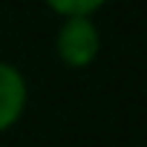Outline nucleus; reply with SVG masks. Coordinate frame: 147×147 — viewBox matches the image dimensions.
<instances>
[{
	"label": "nucleus",
	"mask_w": 147,
	"mask_h": 147,
	"mask_svg": "<svg viewBox=\"0 0 147 147\" xmlns=\"http://www.w3.org/2000/svg\"><path fill=\"white\" fill-rule=\"evenodd\" d=\"M46 3H49L52 12H58L63 18H90L107 0H46Z\"/></svg>",
	"instance_id": "3"
},
{
	"label": "nucleus",
	"mask_w": 147,
	"mask_h": 147,
	"mask_svg": "<svg viewBox=\"0 0 147 147\" xmlns=\"http://www.w3.org/2000/svg\"><path fill=\"white\" fill-rule=\"evenodd\" d=\"M26 81L18 72V66L0 61V133L18 124L26 107Z\"/></svg>",
	"instance_id": "2"
},
{
	"label": "nucleus",
	"mask_w": 147,
	"mask_h": 147,
	"mask_svg": "<svg viewBox=\"0 0 147 147\" xmlns=\"http://www.w3.org/2000/svg\"><path fill=\"white\" fill-rule=\"evenodd\" d=\"M55 49H58V58L66 66L81 69V66H90L98 58L101 35H98V29L90 18H66L63 26L58 29Z\"/></svg>",
	"instance_id": "1"
}]
</instances>
